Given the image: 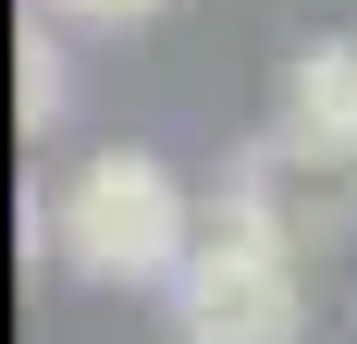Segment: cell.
I'll return each instance as SVG.
<instances>
[{
	"label": "cell",
	"instance_id": "6da1fadb",
	"mask_svg": "<svg viewBox=\"0 0 357 344\" xmlns=\"http://www.w3.org/2000/svg\"><path fill=\"white\" fill-rule=\"evenodd\" d=\"M50 234L86 283H123V295H173V271L197 258L210 234V209L173 185L160 148H99V160L62 172V197H50Z\"/></svg>",
	"mask_w": 357,
	"mask_h": 344
},
{
	"label": "cell",
	"instance_id": "7a4b0ae2",
	"mask_svg": "<svg viewBox=\"0 0 357 344\" xmlns=\"http://www.w3.org/2000/svg\"><path fill=\"white\" fill-rule=\"evenodd\" d=\"M173 344H296L308 332V283H296V234L284 221H259L247 197L210 209V234L197 258L173 271Z\"/></svg>",
	"mask_w": 357,
	"mask_h": 344
},
{
	"label": "cell",
	"instance_id": "3957f363",
	"mask_svg": "<svg viewBox=\"0 0 357 344\" xmlns=\"http://www.w3.org/2000/svg\"><path fill=\"white\" fill-rule=\"evenodd\" d=\"M271 136L296 160H333L357 172V37H308L284 62V111H271Z\"/></svg>",
	"mask_w": 357,
	"mask_h": 344
},
{
	"label": "cell",
	"instance_id": "277c9868",
	"mask_svg": "<svg viewBox=\"0 0 357 344\" xmlns=\"http://www.w3.org/2000/svg\"><path fill=\"white\" fill-rule=\"evenodd\" d=\"M62 99H74L62 37H50V25H25V37H13V123H25V136H50V123H62Z\"/></svg>",
	"mask_w": 357,
	"mask_h": 344
},
{
	"label": "cell",
	"instance_id": "5b68a950",
	"mask_svg": "<svg viewBox=\"0 0 357 344\" xmlns=\"http://www.w3.org/2000/svg\"><path fill=\"white\" fill-rule=\"evenodd\" d=\"M37 13H50V25H148L160 0H37Z\"/></svg>",
	"mask_w": 357,
	"mask_h": 344
}]
</instances>
